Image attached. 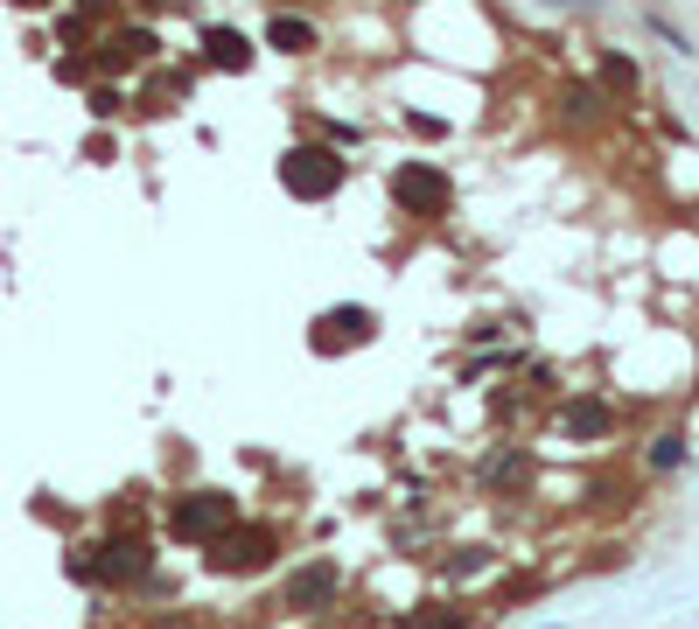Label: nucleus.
<instances>
[{"label":"nucleus","instance_id":"1","mask_svg":"<svg viewBox=\"0 0 699 629\" xmlns=\"http://www.w3.org/2000/svg\"><path fill=\"white\" fill-rule=\"evenodd\" d=\"M280 182H288L294 196H329V189L343 182V161H336L329 147H294V155L280 161Z\"/></svg>","mask_w":699,"mask_h":629},{"label":"nucleus","instance_id":"2","mask_svg":"<svg viewBox=\"0 0 699 629\" xmlns=\"http://www.w3.org/2000/svg\"><path fill=\"white\" fill-rule=\"evenodd\" d=\"M238 510H232V497H217V490H196V497H182L176 504V518H168V531H176V539H224V525H232Z\"/></svg>","mask_w":699,"mask_h":629},{"label":"nucleus","instance_id":"3","mask_svg":"<svg viewBox=\"0 0 699 629\" xmlns=\"http://www.w3.org/2000/svg\"><path fill=\"white\" fill-rule=\"evenodd\" d=\"M392 196H399L413 217H433V210H448V176L427 161H406L399 176H392Z\"/></svg>","mask_w":699,"mask_h":629},{"label":"nucleus","instance_id":"4","mask_svg":"<svg viewBox=\"0 0 699 629\" xmlns=\"http://www.w3.org/2000/svg\"><path fill=\"white\" fill-rule=\"evenodd\" d=\"M267 552H273V531L252 525V531H238V539H217L211 566L217 574H252V566H267Z\"/></svg>","mask_w":699,"mask_h":629},{"label":"nucleus","instance_id":"5","mask_svg":"<svg viewBox=\"0 0 699 629\" xmlns=\"http://www.w3.org/2000/svg\"><path fill=\"white\" fill-rule=\"evenodd\" d=\"M99 560H78V574H105V581H134L147 574V552L134 539H105V546H91Z\"/></svg>","mask_w":699,"mask_h":629},{"label":"nucleus","instance_id":"6","mask_svg":"<svg viewBox=\"0 0 699 629\" xmlns=\"http://www.w3.org/2000/svg\"><path fill=\"white\" fill-rule=\"evenodd\" d=\"M323 602H336V566L315 560V566H301V574L288 581V608H323Z\"/></svg>","mask_w":699,"mask_h":629},{"label":"nucleus","instance_id":"7","mask_svg":"<svg viewBox=\"0 0 699 629\" xmlns=\"http://www.w3.org/2000/svg\"><path fill=\"white\" fill-rule=\"evenodd\" d=\"M203 56L224 64V70H245V64H252V43H245L238 29H211V35H203Z\"/></svg>","mask_w":699,"mask_h":629},{"label":"nucleus","instance_id":"8","mask_svg":"<svg viewBox=\"0 0 699 629\" xmlns=\"http://www.w3.org/2000/svg\"><path fill=\"white\" fill-rule=\"evenodd\" d=\"M364 336H371V315L364 308H336V315H323V336H315V342L329 350V342H364Z\"/></svg>","mask_w":699,"mask_h":629},{"label":"nucleus","instance_id":"9","mask_svg":"<svg viewBox=\"0 0 699 629\" xmlns=\"http://www.w3.org/2000/svg\"><path fill=\"white\" fill-rule=\"evenodd\" d=\"M267 43H273V49H315V29L301 22V14H273V22H267Z\"/></svg>","mask_w":699,"mask_h":629},{"label":"nucleus","instance_id":"10","mask_svg":"<svg viewBox=\"0 0 699 629\" xmlns=\"http://www.w3.org/2000/svg\"><path fill=\"white\" fill-rule=\"evenodd\" d=\"M566 427H574V434H601V427H609V406H595V398H574V406H566Z\"/></svg>","mask_w":699,"mask_h":629},{"label":"nucleus","instance_id":"11","mask_svg":"<svg viewBox=\"0 0 699 629\" xmlns=\"http://www.w3.org/2000/svg\"><path fill=\"white\" fill-rule=\"evenodd\" d=\"M399 629H462V616H448V608H427V616H406Z\"/></svg>","mask_w":699,"mask_h":629},{"label":"nucleus","instance_id":"12","mask_svg":"<svg viewBox=\"0 0 699 629\" xmlns=\"http://www.w3.org/2000/svg\"><path fill=\"white\" fill-rule=\"evenodd\" d=\"M601 78H609V85H636V64H630V56H609V64H601Z\"/></svg>","mask_w":699,"mask_h":629},{"label":"nucleus","instance_id":"13","mask_svg":"<svg viewBox=\"0 0 699 629\" xmlns=\"http://www.w3.org/2000/svg\"><path fill=\"white\" fill-rule=\"evenodd\" d=\"M126 99H120V91H91V112H99V120H112V112H120Z\"/></svg>","mask_w":699,"mask_h":629},{"label":"nucleus","instance_id":"14","mask_svg":"<svg viewBox=\"0 0 699 629\" xmlns=\"http://www.w3.org/2000/svg\"><path fill=\"white\" fill-rule=\"evenodd\" d=\"M14 8H43V0H14Z\"/></svg>","mask_w":699,"mask_h":629},{"label":"nucleus","instance_id":"15","mask_svg":"<svg viewBox=\"0 0 699 629\" xmlns=\"http://www.w3.org/2000/svg\"><path fill=\"white\" fill-rule=\"evenodd\" d=\"M161 629H189V622H161Z\"/></svg>","mask_w":699,"mask_h":629}]
</instances>
